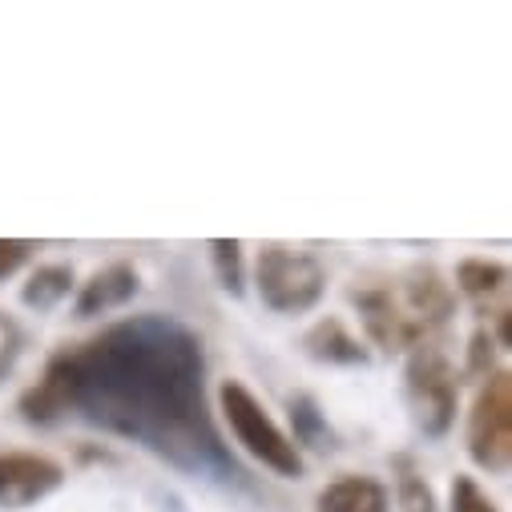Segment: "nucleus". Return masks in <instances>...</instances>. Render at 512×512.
I'll list each match as a JSON object with an SVG mask.
<instances>
[{
	"instance_id": "6ab92c4d",
	"label": "nucleus",
	"mask_w": 512,
	"mask_h": 512,
	"mask_svg": "<svg viewBox=\"0 0 512 512\" xmlns=\"http://www.w3.org/2000/svg\"><path fill=\"white\" fill-rule=\"evenodd\" d=\"M468 371L472 375H492L496 371V351H492V335H484V331H476L472 335V351H468Z\"/></svg>"
},
{
	"instance_id": "7ed1b4c3",
	"label": "nucleus",
	"mask_w": 512,
	"mask_h": 512,
	"mask_svg": "<svg viewBox=\"0 0 512 512\" xmlns=\"http://www.w3.org/2000/svg\"><path fill=\"white\" fill-rule=\"evenodd\" d=\"M327 291V271L315 254L291 250V246H263L259 250V299L279 315H303L311 311Z\"/></svg>"
},
{
	"instance_id": "4468645a",
	"label": "nucleus",
	"mask_w": 512,
	"mask_h": 512,
	"mask_svg": "<svg viewBox=\"0 0 512 512\" xmlns=\"http://www.w3.org/2000/svg\"><path fill=\"white\" fill-rule=\"evenodd\" d=\"M396 488H400L404 512H436V492L408 456H396Z\"/></svg>"
},
{
	"instance_id": "39448f33",
	"label": "nucleus",
	"mask_w": 512,
	"mask_h": 512,
	"mask_svg": "<svg viewBox=\"0 0 512 512\" xmlns=\"http://www.w3.org/2000/svg\"><path fill=\"white\" fill-rule=\"evenodd\" d=\"M408 400L416 408V424L428 436H444L456 420V371L448 355L432 343L416 347L408 359Z\"/></svg>"
},
{
	"instance_id": "20e7f679",
	"label": "nucleus",
	"mask_w": 512,
	"mask_h": 512,
	"mask_svg": "<svg viewBox=\"0 0 512 512\" xmlns=\"http://www.w3.org/2000/svg\"><path fill=\"white\" fill-rule=\"evenodd\" d=\"M468 452L480 468H488L496 476L508 468V456H512V379L500 367L484 379V388L472 404Z\"/></svg>"
},
{
	"instance_id": "f03ea898",
	"label": "nucleus",
	"mask_w": 512,
	"mask_h": 512,
	"mask_svg": "<svg viewBox=\"0 0 512 512\" xmlns=\"http://www.w3.org/2000/svg\"><path fill=\"white\" fill-rule=\"evenodd\" d=\"M218 412L230 424V432L238 436V444L263 468H271L275 476H287V480L303 476V456H299L295 440L267 416V408L254 400L238 379H226L218 388Z\"/></svg>"
},
{
	"instance_id": "f8f14e48",
	"label": "nucleus",
	"mask_w": 512,
	"mask_h": 512,
	"mask_svg": "<svg viewBox=\"0 0 512 512\" xmlns=\"http://www.w3.org/2000/svg\"><path fill=\"white\" fill-rule=\"evenodd\" d=\"M307 355L319 359V363H343V367H355V363H367V347L339 323V319H323L307 331L303 339Z\"/></svg>"
},
{
	"instance_id": "f3484780",
	"label": "nucleus",
	"mask_w": 512,
	"mask_h": 512,
	"mask_svg": "<svg viewBox=\"0 0 512 512\" xmlns=\"http://www.w3.org/2000/svg\"><path fill=\"white\" fill-rule=\"evenodd\" d=\"M452 512H496V504H492V496L472 476H456V484H452Z\"/></svg>"
},
{
	"instance_id": "9d476101",
	"label": "nucleus",
	"mask_w": 512,
	"mask_h": 512,
	"mask_svg": "<svg viewBox=\"0 0 512 512\" xmlns=\"http://www.w3.org/2000/svg\"><path fill=\"white\" fill-rule=\"evenodd\" d=\"M456 283L460 291L480 307V311H496V319L508 311L504 295H508V267L504 263H488V259H464L456 267Z\"/></svg>"
},
{
	"instance_id": "0eeeda50",
	"label": "nucleus",
	"mask_w": 512,
	"mask_h": 512,
	"mask_svg": "<svg viewBox=\"0 0 512 512\" xmlns=\"http://www.w3.org/2000/svg\"><path fill=\"white\" fill-rule=\"evenodd\" d=\"M65 484V468L37 452H0V508H29Z\"/></svg>"
},
{
	"instance_id": "a211bd4d",
	"label": "nucleus",
	"mask_w": 512,
	"mask_h": 512,
	"mask_svg": "<svg viewBox=\"0 0 512 512\" xmlns=\"http://www.w3.org/2000/svg\"><path fill=\"white\" fill-rule=\"evenodd\" d=\"M33 254V242L25 238H0V283H5L9 275H17Z\"/></svg>"
},
{
	"instance_id": "1a4fd4ad",
	"label": "nucleus",
	"mask_w": 512,
	"mask_h": 512,
	"mask_svg": "<svg viewBox=\"0 0 512 512\" xmlns=\"http://www.w3.org/2000/svg\"><path fill=\"white\" fill-rule=\"evenodd\" d=\"M134 295H138V271L130 263H109L97 275H89V283H81L77 315L81 319H93V315L117 311V307L130 303Z\"/></svg>"
},
{
	"instance_id": "f257e3e1",
	"label": "nucleus",
	"mask_w": 512,
	"mask_h": 512,
	"mask_svg": "<svg viewBox=\"0 0 512 512\" xmlns=\"http://www.w3.org/2000/svg\"><path fill=\"white\" fill-rule=\"evenodd\" d=\"M202 371V343L190 327L166 315H134L57 351L37 388L21 396V416L53 424L77 412L182 468L234 472L202 400Z\"/></svg>"
},
{
	"instance_id": "6e6552de",
	"label": "nucleus",
	"mask_w": 512,
	"mask_h": 512,
	"mask_svg": "<svg viewBox=\"0 0 512 512\" xmlns=\"http://www.w3.org/2000/svg\"><path fill=\"white\" fill-rule=\"evenodd\" d=\"M404 311L432 335L452 315V287L440 279L436 267H416L404 279Z\"/></svg>"
},
{
	"instance_id": "9b49d317",
	"label": "nucleus",
	"mask_w": 512,
	"mask_h": 512,
	"mask_svg": "<svg viewBox=\"0 0 512 512\" xmlns=\"http://www.w3.org/2000/svg\"><path fill=\"white\" fill-rule=\"evenodd\" d=\"M319 512H392L388 488L371 476H339L319 492Z\"/></svg>"
},
{
	"instance_id": "dca6fc26",
	"label": "nucleus",
	"mask_w": 512,
	"mask_h": 512,
	"mask_svg": "<svg viewBox=\"0 0 512 512\" xmlns=\"http://www.w3.org/2000/svg\"><path fill=\"white\" fill-rule=\"evenodd\" d=\"M210 259H214L218 283H222L230 295H242V246H238L234 238H214V242H210Z\"/></svg>"
},
{
	"instance_id": "ddd939ff",
	"label": "nucleus",
	"mask_w": 512,
	"mask_h": 512,
	"mask_svg": "<svg viewBox=\"0 0 512 512\" xmlns=\"http://www.w3.org/2000/svg\"><path fill=\"white\" fill-rule=\"evenodd\" d=\"M69 287H73V271L61 267V263H49V267L33 271V279L21 291V303L33 307V311H49V307H57L69 295Z\"/></svg>"
},
{
	"instance_id": "2eb2a0df",
	"label": "nucleus",
	"mask_w": 512,
	"mask_h": 512,
	"mask_svg": "<svg viewBox=\"0 0 512 512\" xmlns=\"http://www.w3.org/2000/svg\"><path fill=\"white\" fill-rule=\"evenodd\" d=\"M291 424H295V436L303 444L331 448V428H327V420H323V412H319V404L311 396H303V392L291 396Z\"/></svg>"
},
{
	"instance_id": "423d86ee",
	"label": "nucleus",
	"mask_w": 512,
	"mask_h": 512,
	"mask_svg": "<svg viewBox=\"0 0 512 512\" xmlns=\"http://www.w3.org/2000/svg\"><path fill=\"white\" fill-rule=\"evenodd\" d=\"M355 307L363 315L367 339L379 343L383 351H404V347H424L428 343V331L404 311V303L388 287L355 291Z\"/></svg>"
}]
</instances>
